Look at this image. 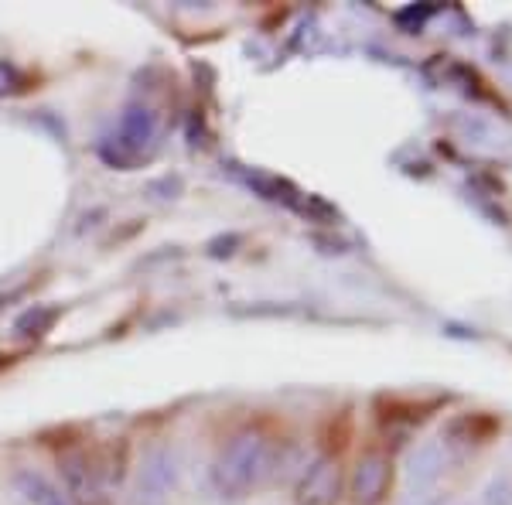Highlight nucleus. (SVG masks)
<instances>
[{
  "label": "nucleus",
  "instance_id": "obj_1",
  "mask_svg": "<svg viewBox=\"0 0 512 505\" xmlns=\"http://www.w3.org/2000/svg\"><path fill=\"white\" fill-rule=\"evenodd\" d=\"M270 475H274V444L256 427H246L229 437L209 471L212 488H216L222 499H233V502L246 499Z\"/></svg>",
  "mask_w": 512,
  "mask_h": 505
},
{
  "label": "nucleus",
  "instance_id": "obj_2",
  "mask_svg": "<svg viewBox=\"0 0 512 505\" xmlns=\"http://www.w3.org/2000/svg\"><path fill=\"white\" fill-rule=\"evenodd\" d=\"M158 113L151 110L147 103H130L127 110L120 113L117 127H113V134H106L99 140V157H103V164H110V168L117 171H137L140 164L147 161V157L154 154V147H158Z\"/></svg>",
  "mask_w": 512,
  "mask_h": 505
},
{
  "label": "nucleus",
  "instance_id": "obj_3",
  "mask_svg": "<svg viewBox=\"0 0 512 505\" xmlns=\"http://www.w3.org/2000/svg\"><path fill=\"white\" fill-rule=\"evenodd\" d=\"M178 485V458L171 444L154 441L140 458L134 505H171V492Z\"/></svg>",
  "mask_w": 512,
  "mask_h": 505
},
{
  "label": "nucleus",
  "instance_id": "obj_4",
  "mask_svg": "<svg viewBox=\"0 0 512 505\" xmlns=\"http://www.w3.org/2000/svg\"><path fill=\"white\" fill-rule=\"evenodd\" d=\"M338 499H342V465L335 454H318L297 475L294 505H338Z\"/></svg>",
  "mask_w": 512,
  "mask_h": 505
},
{
  "label": "nucleus",
  "instance_id": "obj_5",
  "mask_svg": "<svg viewBox=\"0 0 512 505\" xmlns=\"http://www.w3.org/2000/svg\"><path fill=\"white\" fill-rule=\"evenodd\" d=\"M393 485V461L386 451H366L359 454L349 478L352 505H383Z\"/></svg>",
  "mask_w": 512,
  "mask_h": 505
},
{
  "label": "nucleus",
  "instance_id": "obj_6",
  "mask_svg": "<svg viewBox=\"0 0 512 505\" xmlns=\"http://www.w3.org/2000/svg\"><path fill=\"white\" fill-rule=\"evenodd\" d=\"M59 471L65 482V495H69L72 505H103V475H99V465L89 458L86 451H65L59 458Z\"/></svg>",
  "mask_w": 512,
  "mask_h": 505
},
{
  "label": "nucleus",
  "instance_id": "obj_7",
  "mask_svg": "<svg viewBox=\"0 0 512 505\" xmlns=\"http://www.w3.org/2000/svg\"><path fill=\"white\" fill-rule=\"evenodd\" d=\"M495 434H499V420L489 417V413H461V417L448 420L441 437H444V444L472 451V447L489 444Z\"/></svg>",
  "mask_w": 512,
  "mask_h": 505
},
{
  "label": "nucleus",
  "instance_id": "obj_8",
  "mask_svg": "<svg viewBox=\"0 0 512 505\" xmlns=\"http://www.w3.org/2000/svg\"><path fill=\"white\" fill-rule=\"evenodd\" d=\"M444 471V451L441 444H420L414 454H410V465H407V485H410V502L427 499L424 492H431L437 485Z\"/></svg>",
  "mask_w": 512,
  "mask_h": 505
},
{
  "label": "nucleus",
  "instance_id": "obj_9",
  "mask_svg": "<svg viewBox=\"0 0 512 505\" xmlns=\"http://www.w3.org/2000/svg\"><path fill=\"white\" fill-rule=\"evenodd\" d=\"M14 488L24 495L28 505H72L62 485H55L48 475H41L35 468H21L14 475Z\"/></svg>",
  "mask_w": 512,
  "mask_h": 505
},
{
  "label": "nucleus",
  "instance_id": "obj_10",
  "mask_svg": "<svg viewBox=\"0 0 512 505\" xmlns=\"http://www.w3.org/2000/svg\"><path fill=\"white\" fill-rule=\"evenodd\" d=\"M59 308L55 304H31L28 311L18 314V321H14V335L24 338V342H38V338H45L48 331L55 328V321H59Z\"/></svg>",
  "mask_w": 512,
  "mask_h": 505
},
{
  "label": "nucleus",
  "instance_id": "obj_11",
  "mask_svg": "<svg viewBox=\"0 0 512 505\" xmlns=\"http://www.w3.org/2000/svg\"><path fill=\"white\" fill-rule=\"evenodd\" d=\"M21 82H24V76H21L18 65L7 62V59H0V99L11 96V93H18Z\"/></svg>",
  "mask_w": 512,
  "mask_h": 505
},
{
  "label": "nucleus",
  "instance_id": "obj_12",
  "mask_svg": "<svg viewBox=\"0 0 512 505\" xmlns=\"http://www.w3.org/2000/svg\"><path fill=\"white\" fill-rule=\"evenodd\" d=\"M485 505H512V485L506 478H492L485 488Z\"/></svg>",
  "mask_w": 512,
  "mask_h": 505
},
{
  "label": "nucleus",
  "instance_id": "obj_13",
  "mask_svg": "<svg viewBox=\"0 0 512 505\" xmlns=\"http://www.w3.org/2000/svg\"><path fill=\"white\" fill-rule=\"evenodd\" d=\"M239 243H243V239H239L236 233L212 239V243H209V256H216V260H222V256H233V253H236L233 246H239Z\"/></svg>",
  "mask_w": 512,
  "mask_h": 505
},
{
  "label": "nucleus",
  "instance_id": "obj_14",
  "mask_svg": "<svg viewBox=\"0 0 512 505\" xmlns=\"http://www.w3.org/2000/svg\"><path fill=\"white\" fill-rule=\"evenodd\" d=\"M147 192H164L161 198H178L181 195V178L168 175V178H161V181H151V185H147Z\"/></svg>",
  "mask_w": 512,
  "mask_h": 505
}]
</instances>
